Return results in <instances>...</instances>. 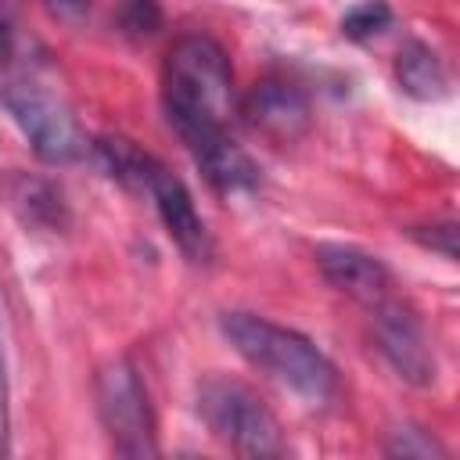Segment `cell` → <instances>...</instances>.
I'll list each match as a JSON object with an SVG mask.
<instances>
[{
  "mask_svg": "<svg viewBox=\"0 0 460 460\" xmlns=\"http://www.w3.org/2000/svg\"><path fill=\"white\" fill-rule=\"evenodd\" d=\"M162 108L212 190L244 194L259 187V165L230 137L234 68L223 43L205 32H187L169 47L162 65Z\"/></svg>",
  "mask_w": 460,
  "mask_h": 460,
  "instance_id": "cell-1",
  "label": "cell"
},
{
  "mask_svg": "<svg viewBox=\"0 0 460 460\" xmlns=\"http://www.w3.org/2000/svg\"><path fill=\"white\" fill-rule=\"evenodd\" d=\"M219 331L248 367L295 392L305 406H327L338 395L334 363L305 334L259 313H223Z\"/></svg>",
  "mask_w": 460,
  "mask_h": 460,
  "instance_id": "cell-2",
  "label": "cell"
},
{
  "mask_svg": "<svg viewBox=\"0 0 460 460\" xmlns=\"http://www.w3.org/2000/svg\"><path fill=\"white\" fill-rule=\"evenodd\" d=\"M97 158L104 162V169L129 190H140L155 201V212L165 226V234L176 241V248L194 262V266H205L212 262V234L205 226V219L198 216L194 208V198L187 190V183L165 165L158 162L155 155L140 151L133 140H122V137H101L93 140Z\"/></svg>",
  "mask_w": 460,
  "mask_h": 460,
  "instance_id": "cell-3",
  "label": "cell"
},
{
  "mask_svg": "<svg viewBox=\"0 0 460 460\" xmlns=\"http://www.w3.org/2000/svg\"><path fill=\"white\" fill-rule=\"evenodd\" d=\"M198 413L208 424V431L241 456L259 460V456L288 453V438L280 431L277 413L252 385L237 377H223V374L205 377L198 385Z\"/></svg>",
  "mask_w": 460,
  "mask_h": 460,
  "instance_id": "cell-4",
  "label": "cell"
},
{
  "mask_svg": "<svg viewBox=\"0 0 460 460\" xmlns=\"http://www.w3.org/2000/svg\"><path fill=\"white\" fill-rule=\"evenodd\" d=\"M0 104L32 144V151L50 165H72L90 155L93 140L79 126L75 111L61 93L36 83L32 75H11L0 83Z\"/></svg>",
  "mask_w": 460,
  "mask_h": 460,
  "instance_id": "cell-5",
  "label": "cell"
},
{
  "mask_svg": "<svg viewBox=\"0 0 460 460\" xmlns=\"http://www.w3.org/2000/svg\"><path fill=\"white\" fill-rule=\"evenodd\" d=\"M93 399L101 428L108 431V442L119 456H158V435H155V413L147 402V388L140 381V370L129 359H111L93 377Z\"/></svg>",
  "mask_w": 460,
  "mask_h": 460,
  "instance_id": "cell-6",
  "label": "cell"
},
{
  "mask_svg": "<svg viewBox=\"0 0 460 460\" xmlns=\"http://www.w3.org/2000/svg\"><path fill=\"white\" fill-rule=\"evenodd\" d=\"M370 316H374L377 352L388 359V367L417 388L431 385L438 367H435V352L428 345V334H424L417 313L410 305H402L395 295H388L377 305H370Z\"/></svg>",
  "mask_w": 460,
  "mask_h": 460,
  "instance_id": "cell-7",
  "label": "cell"
},
{
  "mask_svg": "<svg viewBox=\"0 0 460 460\" xmlns=\"http://www.w3.org/2000/svg\"><path fill=\"white\" fill-rule=\"evenodd\" d=\"M241 119L248 122V129L284 147V144H298L313 129V104L298 83L270 75L244 93Z\"/></svg>",
  "mask_w": 460,
  "mask_h": 460,
  "instance_id": "cell-8",
  "label": "cell"
},
{
  "mask_svg": "<svg viewBox=\"0 0 460 460\" xmlns=\"http://www.w3.org/2000/svg\"><path fill=\"white\" fill-rule=\"evenodd\" d=\"M313 259L331 288H338L341 295H349L363 305H377L381 298L392 295V270L377 255H370L356 244H334V241L316 244Z\"/></svg>",
  "mask_w": 460,
  "mask_h": 460,
  "instance_id": "cell-9",
  "label": "cell"
},
{
  "mask_svg": "<svg viewBox=\"0 0 460 460\" xmlns=\"http://www.w3.org/2000/svg\"><path fill=\"white\" fill-rule=\"evenodd\" d=\"M0 205L25 230H36V234H61L72 223V212H68L61 187L47 176L18 172V169L0 172Z\"/></svg>",
  "mask_w": 460,
  "mask_h": 460,
  "instance_id": "cell-10",
  "label": "cell"
},
{
  "mask_svg": "<svg viewBox=\"0 0 460 460\" xmlns=\"http://www.w3.org/2000/svg\"><path fill=\"white\" fill-rule=\"evenodd\" d=\"M395 79H399L402 93H410L417 101H438L449 90V75H446L438 54L420 40H410V43L399 47Z\"/></svg>",
  "mask_w": 460,
  "mask_h": 460,
  "instance_id": "cell-11",
  "label": "cell"
},
{
  "mask_svg": "<svg viewBox=\"0 0 460 460\" xmlns=\"http://www.w3.org/2000/svg\"><path fill=\"white\" fill-rule=\"evenodd\" d=\"M388 25H392V7L385 0H363V4H356L341 14V32L356 43L381 36Z\"/></svg>",
  "mask_w": 460,
  "mask_h": 460,
  "instance_id": "cell-12",
  "label": "cell"
},
{
  "mask_svg": "<svg viewBox=\"0 0 460 460\" xmlns=\"http://www.w3.org/2000/svg\"><path fill=\"white\" fill-rule=\"evenodd\" d=\"M385 453L388 456H420V460H446L449 453H446V446L431 435V431H424V428H417V424H402V428H395V431H388V442H385Z\"/></svg>",
  "mask_w": 460,
  "mask_h": 460,
  "instance_id": "cell-13",
  "label": "cell"
},
{
  "mask_svg": "<svg viewBox=\"0 0 460 460\" xmlns=\"http://www.w3.org/2000/svg\"><path fill=\"white\" fill-rule=\"evenodd\" d=\"M22 29L7 0H0V68H14L22 58Z\"/></svg>",
  "mask_w": 460,
  "mask_h": 460,
  "instance_id": "cell-14",
  "label": "cell"
},
{
  "mask_svg": "<svg viewBox=\"0 0 460 460\" xmlns=\"http://www.w3.org/2000/svg\"><path fill=\"white\" fill-rule=\"evenodd\" d=\"M413 237H417L424 248L438 252L442 259L456 262V223H453V219H442V223H431V226H417Z\"/></svg>",
  "mask_w": 460,
  "mask_h": 460,
  "instance_id": "cell-15",
  "label": "cell"
},
{
  "mask_svg": "<svg viewBox=\"0 0 460 460\" xmlns=\"http://www.w3.org/2000/svg\"><path fill=\"white\" fill-rule=\"evenodd\" d=\"M122 22H126V29L129 32H155V25H158V7H155V0H126V7H122Z\"/></svg>",
  "mask_w": 460,
  "mask_h": 460,
  "instance_id": "cell-16",
  "label": "cell"
},
{
  "mask_svg": "<svg viewBox=\"0 0 460 460\" xmlns=\"http://www.w3.org/2000/svg\"><path fill=\"white\" fill-rule=\"evenodd\" d=\"M11 453V385H7V359L0 341V456Z\"/></svg>",
  "mask_w": 460,
  "mask_h": 460,
  "instance_id": "cell-17",
  "label": "cell"
},
{
  "mask_svg": "<svg viewBox=\"0 0 460 460\" xmlns=\"http://www.w3.org/2000/svg\"><path fill=\"white\" fill-rule=\"evenodd\" d=\"M54 18H61V22H83L86 14H90V0H40Z\"/></svg>",
  "mask_w": 460,
  "mask_h": 460,
  "instance_id": "cell-18",
  "label": "cell"
}]
</instances>
